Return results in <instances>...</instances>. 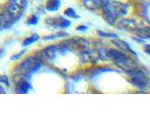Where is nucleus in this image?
Listing matches in <instances>:
<instances>
[{
	"mask_svg": "<svg viewBox=\"0 0 150 140\" xmlns=\"http://www.w3.org/2000/svg\"><path fill=\"white\" fill-rule=\"evenodd\" d=\"M101 9L103 11L105 20L110 24H114L116 19L121 18L127 14L128 5L121 2L108 0Z\"/></svg>",
	"mask_w": 150,
	"mask_h": 140,
	"instance_id": "f257e3e1",
	"label": "nucleus"
},
{
	"mask_svg": "<svg viewBox=\"0 0 150 140\" xmlns=\"http://www.w3.org/2000/svg\"><path fill=\"white\" fill-rule=\"evenodd\" d=\"M107 55L116 64L119 65L122 68L128 70V71L133 70V69H137L136 67H135L134 62L131 60V58L126 56V55H125L124 53H122L121 51H118V50H115V49H110L109 51L107 52Z\"/></svg>",
	"mask_w": 150,
	"mask_h": 140,
	"instance_id": "f03ea898",
	"label": "nucleus"
},
{
	"mask_svg": "<svg viewBox=\"0 0 150 140\" xmlns=\"http://www.w3.org/2000/svg\"><path fill=\"white\" fill-rule=\"evenodd\" d=\"M41 66V62L34 56H28L19 64V70L23 73H32L39 69Z\"/></svg>",
	"mask_w": 150,
	"mask_h": 140,
	"instance_id": "7ed1b4c3",
	"label": "nucleus"
},
{
	"mask_svg": "<svg viewBox=\"0 0 150 140\" xmlns=\"http://www.w3.org/2000/svg\"><path fill=\"white\" fill-rule=\"evenodd\" d=\"M129 76H130V82L134 86L138 88H146L148 86V80L146 78V75L142 73L141 71H139L138 69H133L130 70Z\"/></svg>",
	"mask_w": 150,
	"mask_h": 140,
	"instance_id": "20e7f679",
	"label": "nucleus"
},
{
	"mask_svg": "<svg viewBox=\"0 0 150 140\" xmlns=\"http://www.w3.org/2000/svg\"><path fill=\"white\" fill-rule=\"evenodd\" d=\"M24 8H25V5H23V4H19V3H15V2L10 1V3L7 6L6 12L12 18V20L15 22L16 20H18V19L22 16Z\"/></svg>",
	"mask_w": 150,
	"mask_h": 140,
	"instance_id": "39448f33",
	"label": "nucleus"
},
{
	"mask_svg": "<svg viewBox=\"0 0 150 140\" xmlns=\"http://www.w3.org/2000/svg\"><path fill=\"white\" fill-rule=\"evenodd\" d=\"M108 0H82L83 5L89 10H98L103 7L104 4L107 2Z\"/></svg>",
	"mask_w": 150,
	"mask_h": 140,
	"instance_id": "423d86ee",
	"label": "nucleus"
},
{
	"mask_svg": "<svg viewBox=\"0 0 150 140\" xmlns=\"http://www.w3.org/2000/svg\"><path fill=\"white\" fill-rule=\"evenodd\" d=\"M118 26L121 29L128 30V31H132L138 28V24H137L136 21L133 20V19H125V18L120 19L119 22H118Z\"/></svg>",
	"mask_w": 150,
	"mask_h": 140,
	"instance_id": "0eeeda50",
	"label": "nucleus"
},
{
	"mask_svg": "<svg viewBox=\"0 0 150 140\" xmlns=\"http://www.w3.org/2000/svg\"><path fill=\"white\" fill-rule=\"evenodd\" d=\"M31 88H32V86L28 81L22 80L17 82V84L15 86V91L19 94H26L31 90Z\"/></svg>",
	"mask_w": 150,
	"mask_h": 140,
	"instance_id": "6e6552de",
	"label": "nucleus"
},
{
	"mask_svg": "<svg viewBox=\"0 0 150 140\" xmlns=\"http://www.w3.org/2000/svg\"><path fill=\"white\" fill-rule=\"evenodd\" d=\"M60 6H61L60 0H47L45 4V9L49 12H55L60 8Z\"/></svg>",
	"mask_w": 150,
	"mask_h": 140,
	"instance_id": "1a4fd4ad",
	"label": "nucleus"
},
{
	"mask_svg": "<svg viewBox=\"0 0 150 140\" xmlns=\"http://www.w3.org/2000/svg\"><path fill=\"white\" fill-rule=\"evenodd\" d=\"M113 43H114L115 45H117L118 47H120L121 49L123 50H127L128 52L132 53L133 55H136V53H135L133 50L131 49V47L128 45V43H126L125 41H122V40H118L117 38H115V40H113Z\"/></svg>",
	"mask_w": 150,
	"mask_h": 140,
	"instance_id": "9d476101",
	"label": "nucleus"
},
{
	"mask_svg": "<svg viewBox=\"0 0 150 140\" xmlns=\"http://www.w3.org/2000/svg\"><path fill=\"white\" fill-rule=\"evenodd\" d=\"M44 53L49 59H54L55 56H56V50H55L54 46L47 47L46 49H44Z\"/></svg>",
	"mask_w": 150,
	"mask_h": 140,
	"instance_id": "9b49d317",
	"label": "nucleus"
},
{
	"mask_svg": "<svg viewBox=\"0 0 150 140\" xmlns=\"http://www.w3.org/2000/svg\"><path fill=\"white\" fill-rule=\"evenodd\" d=\"M64 15L67 16V17H70V18H76V19L79 18V15L76 13V11H75L73 8H71V7H68V8L65 9Z\"/></svg>",
	"mask_w": 150,
	"mask_h": 140,
	"instance_id": "f8f14e48",
	"label": "nucleus"
},
{
	"mask_svg": "<svg viewBox=\"0 0 150 140\" xmlns=\"http://www.w3.org/2000/svg\"><path fill=\"white\" fill-rule=\"evenodd\" d=\"M38 39H39V35H37V34L31 35L30 37L26 38V39L23 41V46H28V45H30V44H32V43H34L35 41H37Z\"/></svg>",
	"mask_w": 150,
	"mask_h": 140,
	"instance_id": "ddd939ff",
	"label": "nucleus"
},
{
	"mask_svg": "<svg viewBox=\"0 0 150 140\" xmlns=\"http://www.w3.org/2000/svg\"><path fill=\"white\" fill-rule=\"evenodd\" d=\"M68 34L67 33H64V32H59V33H56V34H52V35H48V36H45L43 39L44 40H53V39H57V38H60V37H65Z\"/></svg>",
	"mask_w": 150,
	"mask_h": 140,
	"instance_id": "4468645a",
	"label": "nucleus"
},
{
	"mask_svg": "<svg viewBox=\"0 0 150 140\" xmlns=\"http://www.w3.org/2000/svg\"><path fill=\"white\" fill-rule=\"evenodd\" d=\"M98 35L101 36V37H106V38H113V39H115V38H118V35L115 34V33H109V32H104V31H97Z\"/></svg>",
	"mask_w": 150,
	"mask_h": 140,
	"instance_id": "2eb2a0df",
	"label": "nucleus"
},
{
	"mask_svg": "<svg viewBox=\"0 0 150 140\" xmlns=\"http://www.w3.org/2000/svg\"><path fill=\"white\" fill-rule=\"evenodd\" d=\"M137 36H139V37H142L144 38V39H149V29H147L146 31V28H143V29H139L137 31Z\"/></svg>",
	"mask_w": 150,
	"mask_h": 140,
	"instance_id": "dca6fc26",
	"label": "nucleus"
},
{
	"mask_svg": "<svg viewBox=\"0 0 150 140\" xmlns=\"http://www.w3.org/2000/svg\"><path fill=\"white\" fill-rule=\"evenodd\" d=\"M143 15L144 18L147 20V22H149V3L145 2L143 4Z\"/></svg>",
	"mask_w": 150,
	"mask_h": 140,
	"instance_id": "f3484780",
	"label": "nucleus"
},
{
	"mask_svg": "<svg viewBox=\"0 0 150 140\" xmlns=\"http://www.w3.org/2000/svg\"><path fill=\"white\" fill-rule=\"evenodd\" d=\"M26 23H27V25H36V24L38 23V16H36V15L30 16V17L27 19Z\"/></svg>",
	"mask_w": 150,
	"mask_h": 140,
	"instance_id": "a211bd4d",
	"label": "nucleus"
},
{
	"mask_svg": "<svg viewBox=\"0 0 150 140\" xmlns=\"http://www.w3.org/2000/svg\"><path fill=\"white\" fill-rule=\"evenodd\" d=\"M70 25H71V22H70L69 20L62 18L61 22H60V24H59V27L60 28H68Z\"/></svg>",
	"mask_w": 150,
	"mask_h": 140,
	"instance_id": "6ab92c4d",
	"label": "nucleus"
},
{
	"mask_svg": "<svg viewBox=\"0 0 150 140\" xmlns=\"http://www.w3.org/2000/svg\"><path fill=\"white\" fill-rule=\"evenodd\" d=\"M0 82H2V83H5L6 85H9V79H8V77H7L6 75L0 76Z\"/></svg>",
	"mask_w": 150,
	"mask_h": 140,
	"instance_id": "aec40b11",
	"label": "nucleus"
},
{
	"mask_svg": "<svg viewBox=\"0 0 150 140\" xmlns=\"http://www.w3.org/2000/svg\"><path fill=\"white\" fill-rule=\"evenodd\" d=\"M24 50H22V51H21L20 53H19V54H15V55H13V56L11 57V60H16V59H18V58H20L21 56H22V55L24 54Z\"/></svg>",
	"mask_w": 150,
	"mask_h": 140,
	"instance_id": "412c9836",
	"label": "nucleus"
},
{
	"mask_svg": "<svg viewBox=\"0 0 150 140\" xmlns=\"http://www.w3.org/2000/svg\"><path fill=\"white\" fill-rule=\"evenodd\" d=\"M76 30L77 31H86L87 30V26H85V25H80V26H78V27L76 28Z\"/></svg>",
	"mask_w": 150,
	"mask_h": 140,
	"instance_id": "4be33fe9",
	"label": "nucleus"
},
{
	"mask_svg": "<svg viewBox=\"0 0 150 140\" xmlns=\"http://www.w3.org/2000/svg\"><path fill=\"white\" fill-rule=\"evenodd\" d=\"M5 93H6L5 89L3 88V86L2 85H0V94H5Z\"/></svg>",
	"mask_w": 150,
	"mask_h": 140,
	"instance_id": "5701e85b",
	"label": "nucleus"
},
{
	"mask_svg": "<svg viewBox=\"0 0 150 140\" xmlns=\"http://www.w3.org/2000/svg\"><path fill=\"white\" fill-rule=\"evenodd\" d=\"M145 52H147V54H149V44H147V51Z\"/></svg>",
	"mask_w": 150,
	"mask_h": 140,
	"instance_id": "b1692460",
	"label": "nucleus"
}]
</instances>
